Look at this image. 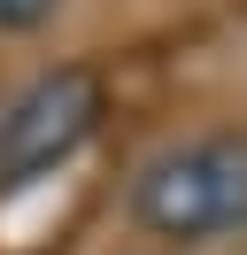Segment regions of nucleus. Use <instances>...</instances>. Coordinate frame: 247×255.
I'll use <instances>...</instances> for the list:
<instances>
[{
	"instance_id": "obj_4",
	"label": "nucleus",
	"mask_w": 247,
	"mask_h": 255,
	"mask_svg": "<svg viewBox=\"0 0 247 255\" xmlns=\"http://www.w3.org/2000/svg\"><path fill=\"white\" fill-rule=\"evenodd\" d=\"M147 255H154V248H147Z\"/></svg>"
},
{
	"instance_id": "obj_2",
	"label": "nucleus",
	"mask_w": 247,
	"mask_h": 255,
	"mask_svg": "<svg viewBox=\"0 0 247 255\" xmlns=\"http://www.w3.org/2000/svg\"><path fill=\"white\" fill-rule=\"evenodd\" d=\"M101 116H108V78L93 62H54L23 93H8L0 101V201L62 178L101 139Z\"/></svg>"
},
{
	"instance_id": "obj_1",
	"label": "nucleus",
	"mask_w": 247,
	"mask_h": 255,
	"mask_svg": "<svg viewBox=\"0 0 247 255\" xmlns=\"http://www.w3.org/2000/svg\"><path fill=\"white\" fill-rule=\"evenodd\" d=\"M124 217L154 255L247 240V124H209L154 147L124 186Z\"/></svg>"
},
{
	"instance_id": "obj_3",
	"label": "nucleus",
	"mask_w": 247,
	"mask_h": 255,
	"mask_svg": "<svg viewBox=\"0 0 247 255\" xmlns=\"http://www.w3.org/2000/svg\"><path fill=\"white\" fill-rule=\"evenodd\" d=\"M62 8H70V0H0V39H39V31H54Z\"/></svg>"
}]
</instances>
